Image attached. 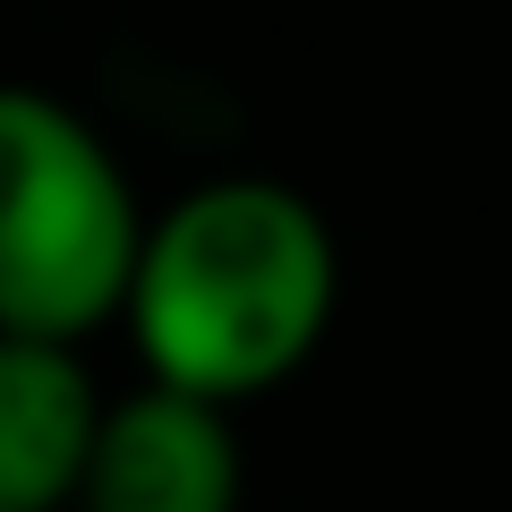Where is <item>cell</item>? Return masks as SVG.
<instances>
[{"label": "cell", "mask_w": 512, "mask_h": 512, "mask_svg": "<svg viewBox=\"0 0 512 512\" xmlns=\"http://www.w3.org/2000/svg\"><path fill=\"white\" fill-rule=\"evenodd\" d=\"M333 308H342V248L316 197L265 171H231L146 214L120 325L146 376L239 410L325 350Z\"/></svg>", "instance_id": "1"}, {"label": "cell", "mask_w": 512, "mask_h": 512, "mask_svg": "<svg viewBox=\"0 0 512 512\" xmlns=\"http://www.w3.org/2000/svg\"><path fill=\"white\" fill-rule=\"evenodd\" d=\"M146 205L77 103L0 86V333L86 342L120 325Z\"/></svg>", "instance_id": "2"}, {"label": "cell", "mask_w": 512, "mask_h": 512, "mask_svg": "<svg viewBox=\"0 0 512 512\" xmlns=\"http://www.w3.org/2000/svg\"><path fill=\"white\" fill-rule=\"evenodd\" d=\"M239 487H248V453L231 402L146 376L103 410L77 512H239Z\"/></svg>", "instance_id": "3"}, {"label": "cell", "mask_w": 512, "mask_h": 512, "mask_svg": "<svg viewBox=\"0 0 512 512\" xmlns=\"http://www.w3.org/2000/svg\"><path fill=\"white\" fill-rule=\"evenodd\" d=\"M103 410L77 342L0 333V512H77Z\"/></svg>", "instance_id": "4"}]
</instances>
